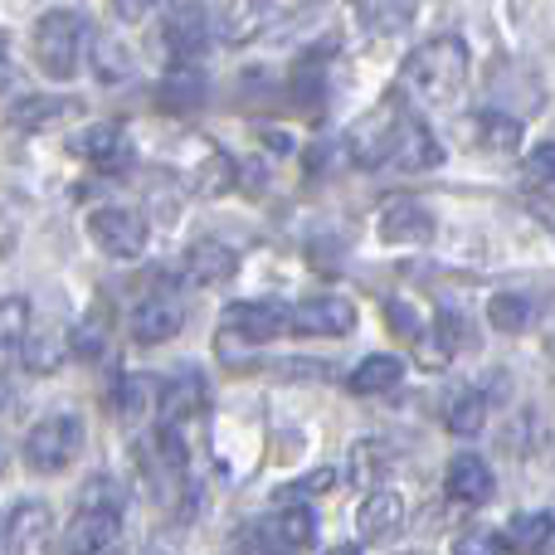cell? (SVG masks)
Returning <instances> with one entry per match:
<instances>
[{"mask_svg": "<svg viewBox=\"0 0 555 555\" xmlns=\"http://www.w3.org/2000/svg\"><path fill=\"white\" fill-rule=\"evenodd\" d=\"M468 88V44L459 35L424 39L400 68V93L424 107H449Z\"/></svg>", "mask_w": 555, "mask_h": 555, "instance_id": "6da1fadb", "label": "cell"}, {"mask_svg": "<svg viewBox=\"0 0 555 555\" xmlns=\"http://www.w3.org/2000/svg\"><path fill=\"white\" fill-rule=\"evenodd\" d=\"M414 117L410 107H404V98H385L380 107H371V113L361 117V122L346 132V152H351V162L361 166V171H380V166H395L400 162V146L404 137H410Z\"/></svg>", "mask_w": 555, "mask_h": 555, "instance_id": "7a4b0ae2", "label": "cell"}, {"mask_svg": "<svg viewBox=\"0 0 555 555\" xmlns=\"http://www.w3.org/2000/svg\"><path fill=\"white\" fill-rule=\"evenodd\" d=\"M83 49H88V20L78 10H44L29 35V54H35L39 74L54 78V83H68L83 64Z\"/></svg>", "mask_w": 555, "mask_h": 555, "instance_id": "3957f363", "label": "cell"}, {"mask_svg": "<svg viewBox=\"0 0 555 555\" xmlns=\"http://www.w3.org/2000/svg\"><path fill=\"white\" fill-rule=\"evenodd\" d=\"M83 453V420L68 410H54L25 434V463L35 473H64Z\"/></svg>", "mask_w": 555, "mask_h": 555, "instance_id": "277c9868", "label": "cell"}, {"mask_svg": "<svg viewBox=\"0 0 555 555\" xmlns=\"http://www.w3.org/2000/svg\"><path fill=\"white\" fill-rule=\"evenodd\" d=\"M312 0H224L220 10V39L224 44H249V39L269 35L273 25L293 20Z\"/></svg>", "mask_w": 555, "mask_h": 555, "instance_id": "5b68a950", "label": "cell"}, {"mask_svg": "<svg viewBox=\"0 0 555 555\" xmlns=\"http://www.w3.org/2000/svg\"><path fill=\"white\" fill-rule=\"evenodd\" d=\"M88 234H93V244L107 259H142L146 240H152L142 215L122 210V205H103V210L88 215Z\"/></svg>", "mask_w": 555, "mask_h": 555, "instance_id": "8992f818", "label": "cell"}, {"mask_svg": "<svg viewBox=\"0 0 555 555\" xmlns=\"http://www.w3.org/2000/svg\"><path fill=\"white\" fill-rule=\"evenodd\" d=\"M122 537V512L107 502H83L64 527V555H107Z\"/></svg>", "mask_w": 555, "mask_h": 555, "instance_id": "52a82bcc", "label": "cell"}, {"mask_svg": "<svg viewBox=\"0 0 555 555\" xmlns=\"http://www.w3.org/2000/svg\"><path fill=\"white\" fill-rule=\"evenodd\" d=\"M220 332L240 336V341H254V346L278 341V336L293 332V307L269 302V297H263V302H234V307H224Z\"/></svg>", "mask_w": 555, "mask_h": 555, "instance_id": "ba28073f", "label": "cell"}, {"mask_svg": "<svg viewBox=\"0 0 555 555\" xmlns=\"http://www.w3.org/2000/svg\"><path fill=\"white\" fill-rule=\"evenodd\" d=\"M0 555H54V517L44 502H20L5 521Z\"/></svg>", "mask_w": 555, "mask_h": 555, "instance_id": "9c48e42d", "label": "cell"}, {"mask_svg": "<svg viewBox=\"0 0 555 555\" xmlns=\"http://www.w3.org/2000/svg\"><path fill=\"white\" fill-rule=\"evenodd\" d=\"M162 44H166V54H171L176 64H195V59L205 54V44H210V15H205L201 5H176V10H166V20H162Z\"/></svg>", "mask_w": 555, "mask_h": 555, "instance_id": "30bf717a", "label": "cell"}, {"mask_svg": "<svg viewBox=\"0 0 555 555\" xmlns=\"http://www.w3.org/2000/svg\"><path fill=\"white\" fill-rule=\"evenodd\" d=\"M127 326H132V341H142V346L171 341V336L185 326V302L181 297H171V293H152V297H142V302L132 307Z\"/></svg>", "mask_w": 555, "mask_h": 555, "instance_id": "8fae6325", "label": "cell"}, {"mask_svg": "<svg viewBox=\"0 0 555 555\" xmlns=\"http://www.w3.org/2000/svg\"><path fill=\"white\" fill-rule=\"evenodd\" d=\"M68 152H74L78 162H88L93 171H122V166L132 162V142H127V132L117 122L83 127V132L68 142Z\"/></svg>", "mask_w": 555, "mask_h": 555, "instance_id": "7c38bea8", "label": "cell"}, {"mask_svg": "<svg viewBox=\"0 0 555 555\" xmlns=\"http://www.w3.org/2000/svg\"><path fill=\"white\" fill-rule=\"evenodd\" d=\"M380 240L385 244H429L434 240V215L414 195H395L380 210Z\"/></svg>", "mask_w": 555, "mask_h": 555, "instance_id": "4fadbf2b", "label": "cell"}, {"mask_svg": "<svg viewBox=\"0 0 555 555\" xmlns=\"http://www.w3.org/2000/svg\"><path fill=\"white\" fill-rule=\"evenodd\" d=\"M356 326V307L346 297H307L293 307L297 336H346Z\"/></svg>", "mask_w": 555, "mask_h": 555, "instance_id": "5bb4252c", "label": "cell"}, {"mask_svg": "<svg viewBox=\"0 0 555 555\" xmlns=\"http://www.w3.org/2000/svg\"><path fill=\"white\" fill-rule=\"evenodd\" d=\"M356 531H361V541H371V546L400 537L404 531V498L400 492H390V488L365 492L361 512H356Z\"/></svg>", "mask_w": 555, "mask_h": 555, "instance_id": "9a60e30c", "label": "cell"}, {"mask_svg": "<svg viewBox=\"0 0 555 555\" xmlns=\"http://www.w3.org/2000/svg\"><path fill=\"white\" fill-rule=\"evenodd\" d=\"M205 400H210V390H205V375H201V371H181L176 380H166V385H162V400H156V414H162V424L181 429L185 420L205 414Z\"/></svg>", "mask_w": 555, "mask_h": 555, "instance_id": "2e32d148", "label": "cell"}, {"mask_svg": "<svg viewBox=\"0 0 555 555\" xmlns=\"http://www.w3.org/2000/svg\"><path fill=\"white\" fill-rule=\"evenodd\" d=\"M181 269H185V283L220 287V283H230V278L240 273V254H234L230 244H220V240H201V244H191V254L181 259Z\"/></svg>", "mask_w": 555, "mask_h": 555, "instance_id": "e0dca14e", "label": "cell"}, {"mask_svg": "<svg viewBox=\"0 0 555 555\" xmlns=\"http://www.w3.org/2000/svg\"><path fill=\"white\" fill-rule=\"evenodd\" d=\"M259 527L269 531V537L287 555L312 551V541H317V517H312V507H307V502H278V512H273V517H263Z\"/></svg>", "mask_w": 555, "mask_h": 555, "instance_id": "ac0fdd59", "label": "cell"}, {"mask_svg": "<svg viewBox=\"0 0 555 555\" xmlns=\"http://www.w3.org/2000/svg\"><path fill=\"white\" fill-rule=\"evenodd\" d=\"M390 468H395V449L385 439H356L351 443V459H346V478H351V488H361V492L385 488Z\"/></svg>", "mask_w": 555, "mask_h": 555, "instance_id": "d6986e66", "label": "cell"}, {"mask_svg": "<svg viewBox=\"0 0 555 555\" xmlns=\"http://www.w3.org/2000/svg\"><path fill=\"white\" fill-rule=\"evenodd\" d=\"M443 488H449V498L463 502V507H482V502L492 498V468L478 453H459V459L449 463V473H443Z\"/></svg>", "mask_w": 555, "mask_h": 555, "instance_id": "ffe728a7", "label": "cell"}, {"mask_svg": "<svg viewBox=\"0 0 555 555\" xmlns=\"http://www.w3.org/2000/svg\"><path fill=\"white\" fill-rule=\"evenodd\" d=\"M29 322H35L29 297H20V293L0 297V371H10L29 351Z\"/></svg>", "mask_w": 555, "mask_h": 555, "instance_id": "44dd1931", "label": "cell"}, {"mask_svg": "<svg viewBox=\"0 0 555 555\" xmlns=\"http://www.w3.org/2000/svg\"><path fill=\"white\" fill-rule=\"evenodd\" d=\"M351 10L365 35H400L404 25H414L420 0H351Z\"/></svg>", "mask_w": 555, "mask_h": 555, "instance_id": "7402d4cb", "label": "cell"}, {"mask_svg": "<svg viewBox=\"0 0 555 555\" xmlns=\"http://www.w3.org/2000/svg\"><path fill=\"white\" fill-rule=\"evenodd\" d=\"M555 537V517L551 512H517V517L507 521V531H502V546L517 551V555H537L546 551Z\"/></svg>", "mask_w": 555, "mask_h": 555, "instance_id": "603a6c76", "label": "cell"}, {"mask_svg": "<svg viewBox=\"0 0 555 555\" xmlns=\"http://www.w3.org/2000/svg\"><path fill=\"white\" fill-rule=\"evenodd\" d=\"M488 410L492 404L482 390H459L443 404V424H449V434H459V439H473V434L488 429Z\"/></svg>", "mask_w": 555, "mask_h": 555, "instance_id": "cb8c5ba5", "label": "cell"}, {"mask_svg": "<svg viewBox=\"0 0 555 555\" xmlns=\"http://www.w3.org/2000/svg\"><path fill=\"white\" fill-rule=\"evenodd\" d=\"M463 336H468V322H463L459 312H439L434 317V332L420 336V356L424 361H434V365L453 361V356L463 351Z\"/></svg>", "mask_w": 555, "mask_h": 555, "instance_id": "d4e9b609", "label": "cell"}, {"mask_svg": "<svg viewBox=\"0 0 555 555\" xmlns=\"http://www.w3.org/2000/svg\"><path fill=\"white\" fill-rule=\"evenodd\" d=\"M205 103V78L195 64H176L162 83V107L166 113H191V107Z\"/></svg>", "mask_w": 555, "mask_h": 555, "instance_id": "484cf974", "label": "cell"}, {"mask_svg": "<svg viewBox=\"0 0 555 555\" xmlns=\"http://www.w3.org/2000/svg\"><path fill=\"white\" fill-rule=\"evenodd\" d=\"M404 380V361L400 356H365L361 365L351 371V390L356 395H385V390H395V385Z\"/></svg>", "mask_w": 555, "mask_h": 555, "instance_id": "4316f807", "label": "cell"}, {"mask_svg": "<svg viewBox=\"0 0 555 555\" xmlns=\"http://www.w3.org/2000/svg\"><path fill=\"white\" fill-rule=\"evenodd\" d=\"M78 103L74 98H20L15 107H10V122L25 127V132H39V127L59 122V117H74Z\"/></svg>", "mask_w": 555, "mask_h": 555, "instance_id": "83f0119b", "label": "cell"}, {"mask_svg": "<svg viewBox=\"0 0 555 555\" xmlns=\"http://www.w3.org/2000/svg\"><path fill=\"white\" fill-rule=\"evenodd\" d=\"M152 400H162V390H156L146 375H122V380H117V390H113V410H117V420H122V424L146 420Z\"/></svg>", "mask_w": 555, "mask_h": 555, "instance_id": "f1b7e54d", "label": "cell"}, {"mask_svg": "<svg viewBox=\"0 0 555 555\" xmlns=\"http://www.w3.org/2000/svg\"><path fill=\"white\" fill-rule=\"evenodd\" d=\"M488 322L498 326V332L517 336V332H527V326L537 322V302H531V297H521V293H498L488 302Z\"/></svg>", "mask_w": 555, "mask_h": 555, "instance_id": "f546056e", "label": "cell"}, {"mask_svg": "<svg viewBox=\"0 0 555 555\" xmlns=\"http://www.w3.org/2000/svg\"><path fill=\"white\" fill-rule=\"evenodd\" d=\"M93 74L103 78V83H122V78L132 74V49L113 35H98L93 39Z\"/></svg>", "mask_w": 555, "mask_h": 555, "instance_id": "4dcf8cb0", "label": "cell"}, {"mask_svg": "<svg viewBox=\"0 0 555 555\" xmlns=\"http://www.w3.org/2000/svg\"><path fill=\"white\" fill-rule=\"evenodd\" d=\"M478 146L482 152H517V142H521V122L517 117H507V113H478Z\"/></svg>", "mask_w": 555, "mask_h": 555, "instance_id": "1f68e13d", "label": "cell"}, {"mask_svg": "<svg viewBox=\"0 0 555 555\" xmlns=\"http://www.w3.org/2000/svg\"><path fill=\"white\" fill-rule=\"evenodd\" d=\"M439 142H434V137H429V127H424V122H414L410 127V137H404V146H400V162H395V166H400V171H429V166H439Z\"/></svg>", "mask_w": 555, "mask_h": 555, "instance_id": "d6a6232c", "label": "cell"}, {"mask_svg": "<svg viewBox=\"0 0 555 555\" xmlns=\"http://www.w3.org/2000/svg\"><path fill=\"white\" fill-rule=\"evenodd\" d=\"M68 346H74V351L83 356V361H93V356H103V351H107V312H103V307H98V312L88 317V322H78V326H74Z\"/></svg>", "mask_w": 555, "mask_h": 555, "instance_id": "836d02e7", "label": "cell"}, {"mask_svg": "<svg viewBox=\"0 0 555 555\" xmlns=\"http://www.w3.org/2000/svg\"><path fill=\"white\" fill-rule=\"evenodd\" d=\"M453 555H502V537L488 527H468L453 541Z\"/></svg>", "mask_w": 555, "mask_h": 555, "instance_id": "e575fe53", "label": "cell"}, {"mask_svg": "<svg viewBox=\"0 0 555 555\" xmlns=\"http://www.w3.org/2000/svg\"><path fill=\"white\" fill-rule=\"evenodd\" d=\"M521 176H527V185H555V142H541L537 152L527 156Z\"/></svg>", "mask_w": 555, "mask_h": 555, "instance_id": "d590c367", "label": "cell"}, {"mask_svg": "<svg viewBox=\"0 0 555 555\" xmlns=\"http://www.w3.org/2000/svg\"><path fill=\"white\" fill-rule=\"evenodd\" d=\"M336 482V473L332 468H317L312 478H297V482H287L283 492H278V502H307L312 492H322V488H332Z\"/></svg>", "mask_w": 555, "mask_h": 555, "instance_id": "8d00e7d4", "label": "cell"}, {"mask_svg": "<svg viewBox=\"0 0 555 555\" xmlns=\"http://www.w3.org/2000/svg\"><path fill=\"white\" fill-rule=\"evenodd\" d=\"M240 555H287V551L278 546L263 527H254V531H244V537H240Z\"/></svg>", "mask_w": 555, "mask_h": 555, "instance_id": "74e56055", "label": "cell"}, {"mask_svg": "<svg viewBox=\"0 0 555 555\" xmlns=\"http://www.w3.org/2000/svg\"><path fill=\"white\" fill-rule=\"evenodd\" d=\"M152 5H156V0H113V10L127 20V25H132V20H142Z\"/></svg>", "mask_w": 555, "mask_h": 555, "instance_id": "f35d334b", "label": "cell"}, {"mask_svg": "<svg viewBox=\"0 0 555 555\" xmlns=\"http://www.w3.org/2000/svg\"><path fill=\"white\" fill-rule=\"evenodd\" d=\"M10 78H15V68H10V59H5V54H0V88H5V83H10Z\"/></svg>", "mask_w": 555, "mask_h": 555, "instance_id": "ab89813d", "label": "cell"}, {"mask_svg": "<svg viewBox=\"0 0 555 555\" xmlns=\"http://www.w3.org/2000/svg\"><path fill=\"white\" fill-rule=\"evenodd\" d=\"M326 555H361V546H332Z\"/></svg>", "mask_w": 555, "mask_h": 555, "instance_id": "60d3db41", "label": "cell"}, {"mask_svg": "<svg viewBox=\"0 0 555 555\" xmlns=\"http://www.w3.org/2000/svg\"><path fill=\"white\" fill-rule=\"evenodd\" d=\"M404 555H424V551H404Z\"/></svg>", "mask_w": 555, "mask_h": 555, "instance_id": "b9f144b4", "label": "cell"}, {"mask_svg": "<svg viewBox=\"0 0 555 555\" xmlns=\"http://www.w3.org/2000/svg\"><path fill=\"white\" fill-rule=\"evenodd\" d=\"M0 537H5V521H0Z\"/></svg>", "mask_w": 555, "mask_h": 555, "instance_id": "7bdbcfd3", "label": "cell"}, {"mask_svg": "<svg viewBox=\"0 0 555 555\" xmlns=\"http://www.w3.org/2000/svg\"><path fill=\"white\" fill-rule=\"evenodd\" d=\"M0 468H5V453H0Z\"/></svg>", "mask_w": 555, "mask_h": 555, "instance_id": "ee69618b", "label": "cell"}, {"mask_svg": "<svg viewBox=\"0 0 555 555\" xmlns=\"http://www.w3.org/2000/svg\"><path fill=\"white\" fill-rule=\"evenodd\" d=\"M107 555H117V551H107Z\"/></svg>", "mask_w": 555, "mask_h": 555, "instance_id": "f6af8a7d", "label": "cell"}]
</instances>
